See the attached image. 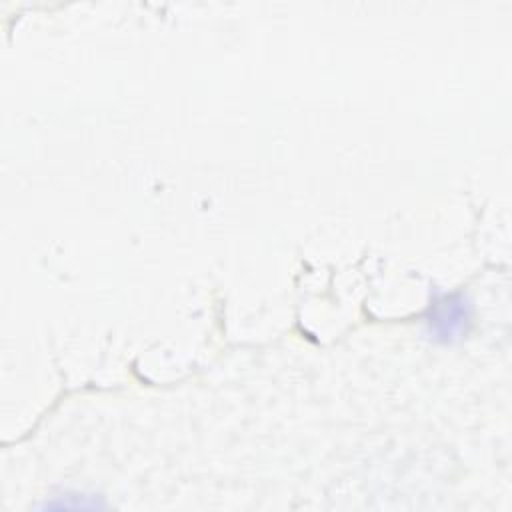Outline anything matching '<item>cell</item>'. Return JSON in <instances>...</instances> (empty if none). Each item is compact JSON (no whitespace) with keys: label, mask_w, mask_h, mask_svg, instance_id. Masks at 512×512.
<instances>
[{"label":"cell","mask_w":512,"mask_h":512,"mask_svg":"<svg viewBox=\"0 0 512 512\" xmlns=\"http://www.w3.org/2000/svg\"><path fill=\"white\" fill-rule=\"evenodd\" d=\"M470 322V304L464 296L452 294L438 300L428 316V330L438 342L458 340Z\"/></svg>","instance_id":"obj_1"}]
</instances>
